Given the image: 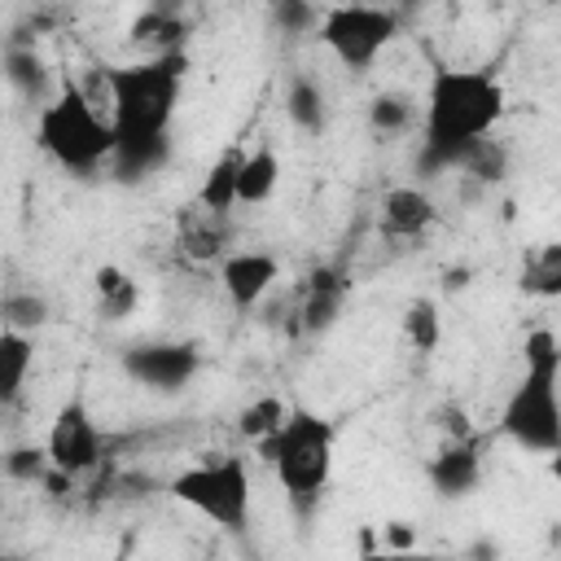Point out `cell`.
<instances>
[{"instance_id": "cell-3", "label": "cell", "mask_w": 561, "mask_h": 561, "mask_svg": "<svg viewBox=\"0 0 561 561\" xmlns=\"http://www.w3.org/2000/svg\"><path fill=\"white\" fill-rule=\"evenodd\" d=\"M500 434L526 451H561V342L530 329L522 342V377L500 412Z\"/></svg>"}, {"instance_id": "cell-18", "label": "cell", "mask_w": 561, "mask_h": 561, "mask_svg": "<svg viewBox=\"0 0 561 561\" xmlns=\"http://www.w3.org/2000/svg\"><path fill=\"white\" fill-rule=\"evenodd\" d=\"M276 180H280V158L267 145L250 149L237 175V206H263L276 193Z\"/></svg>"}, {"instance_id": "cell-20", "label": "cell", "mask_w": 561, "mask_h": 561, "mask_svg": "<svg viewBox=\"0 0 561 561\" xmlns=\"http://www.w3.org/2000/svg\"><path fill=\"white\" fill-rule=\"evenodd\" d=\"M285 114L294 118L298 131H311L320 136L324 123H329V101H324V88L311 79V75H294L289 88H285Z\"/></svg>"}, {"instance_id": "cell-23", "label": "cell", "mask_w": 561, "mask_h": 561, "mask_svg": "<svg viewBox=\"0 0 561 561\" xmlns=\"http://www.w3.org/2000/svg\"><path fill=\"white\" fill-rule=\"evenodd\" d=\"M403 337L421 355L438 351V342H443V316H438V302L434 298H412L403 307Z\"/></svg>"}, {"instance_id": "cell-25", "label": "cell", "mask_w": 561, "mask_h": 561, "mask_svg": "<svg viewBox=\"0 0 561 561\" xmlns=\"http://www.w3.org/2000/svg\"><path fill=\"white\" fill-rule=\"evenodd\" d=\"M412 118H416V105H412V96H403V92H377V96L368 101V127H373L377 136H399V131L412 127Z\"/></svg>"}, {"instance_id": "cell-15", "label": "cell", "mask_w": 561, "mask_h": 561, "mask_svg": "<svg viewBox=\"0 0 561 561\" xmlns=\"http://www.w3.org/2000/svg\"><path fill=\"white\" fill-rule=\"evenodd\" d=\"M131 44L149 48V57H167V53H184L188 44V22L184 13H175L171 4H149L140 9V18L127 26Z\"/></svg>"}, {"instance_id": "cell-19", "label": "cell", "mask_w": 561, "mask_h": 561, "mask_svg": "<svg viewBox=\"0 0 561 561\" xmlns=\"http://www.w3.org/2000/svg\"><path fill=\"white\" fill-rule=\"evenodd\" d=\"M92 285H96V316L101 320H127L140 307V285L123 267H114V263L96 267Z\"/></svg>"}, {"instance_id": "cell-1", "label": "cell", "mask_w": 561, "mask_h": 561, "mask_svg": "<svg viewBox=\"0 0 561 561\" xmlns=\"http://www.w3.org/2000/svg\"><path fill=\"white\" fill-rule=\"evenodd\" d=\"M500 118H504V88L491 70L434 66L430 88H425L416 171L443 175L460 167L482 140H491Z\"/></svg>"}, {"instance_id": "cell-26", "label": "cell", "mask_w": 561, "mask_h": 561, "mask_svg": "<svg viewBox=\"0 0 561 561\" xmlns=\"http://www.w3.org/2000/svg\"><path fill=\"white\" fill-rule=\"evenodd\" d=\"M48 469H53V460H48V447H39V443H13L4 451V478L9 482H44Z\"/></svg>"}, {"instance_id": "cell-29", "label": "cell", "mask_w": 561, "mask_h": 561, "mask_svg": "<svg viewBox=\"0 0 561 561\" xmlns=\"http://www.w3.org/2000/svg\"><path fill=\"white\" fill-rule=\"evenodd\" d=\"M272 18H276V26L285 35H307V31H320V22H324V13L311 9V4H302V0H280L272 9Z\"/></svg>"}, {"instance_id": "cell-33", "label": "cell", "mask_w": 561, "mask_h": 561, "mask_svg": "<svg viewBox=\"0 0 561 561\" xmlns=\"http://www.w3.org/2000/svg\"><path fill=\"white\" fill-rule=\"evenodd\" d=\"M548 473L561 482V451H552V456H548Z\"/></svg>"}, {"instance_id": "cell-30", "label": "cell", "mask_w": 561, "mask_h": 561, "mask_svg": "<svg viewBox=\"0 0 561 561\" xmlns=\"http://www.w3.org/2000/svg\"><path fill=\"white\" fill-rule=\"evenodd\" d=\"M381 548L386 552H412L416 548V530L408 522H386L381 526Z\"/></svg>"}, {"instance_id": "cell-22", "label": "cell", "mask_w": 561, "mask_h": 561, "mask_svg": "<svg viewBox=\"0 0 561 561\" xmlns=\"http://www.w3.org/2000/svg\"><path fill=\"white\" fill-rule=\"evenodd\" d=\"M0 364H4L0 399H4V403H18V394H22V386H26V373H31V364H35V346H31V337L4 329V333H0Z\"/></svg>"}, {"instance_id": "cell-24", "label": "cell", "mask_w": 561, "mask_h": 561, "mask_svg": "<svg viewBox=\"0 0 561 561\" xmlns=\"http://www.w3.org/2000/svg\"><path fill=\"white\" fill-rule=\"evenodd\" d=\"M0 316H4V329H13V333H35V329L48 324V298L35 294V289H4Z\"/></svg>"}, {"instance_id": "cell-32", "label": "cell", "mask_w": 561, "mask_h": 561, "mask_svg": "<svg viewBox=\"0 0 561 561\" xmlns=\"http://www.w3.org/2000/svg\"><path fill=\"white\" fill-rule=\"evenodd\" d=\"M443 285H447V289H465V285H469V267H451V272L443 276Z\"/></svg>"}, {"instance_id": "cell-8", "label": "cell", "mask_w": 561, "mask_h": 561, "mask_svg": "<svg viewBox=\"0 0 561 561\" xmlns=\"http://www.w3.org/2000/svg\"><path fill=\"white\" fill-rule=\"evenodd\" d=\"M44 447H48L53 469L70 473L75 482L88 478V473L105 460V438H101V430H96V421H92V412H88V403H83L79 394L57 408Z\"/></svg>"}, {"instance_id": "cell-14", "label": "cell", "mask_w": 561, "mask_h": 561, "mask_svg": "<svg viewBox=\"0 0 561 561\" xmlns=\"http://www.w3.org/2000/svg\"><path fill=\"white\" fill-rule=\"evenodd\" d=\"M0 66H4V79H9V88L22 96V101H31V105H48L61 88H53V70H48V61L35 53V48H22V44H4V53H0Z\"/></svg>"}, {"instance_id": "cell-28", "label": "cell", "mask_w": 561, "mask_h": 561, "mask_svg": "<svg viewBox=\"0 0 561 561\" xmlns=\"http://www.w3.org/2000/svg\"><path fill=\"white\" fill-rule=\"evenodd\" d=\"M460 171H469L473 180L495 184V180H504V171H508V153H504V145H500V140H482V145L460 162Z\"/></svg>"}, {"instance_id": "cell-12", "label": "cell", "mask_w": 561, "mask_h": 561, "mask_svg": "<svg viewBox=\"0 0 561 561\" xmlns=\"http://www.w3.org/2000/svg\"><path fill=\"white\" fill-rule=\"evenodd\" d=\"M425 478H430L434 495H443V500H465V495H473V491H478V482H482L478 438L438 447V451L430 456V465H425Z\"/></svg>"}, {"instance_id": "cell-34", "label": "cell", "mask_w": 561, "mask_h": 561, "mask_svg": "<svg viewBox=\"0 0 561 561\" xmlns=\"http://www.w3.org/2000/svg\"><path fill=\"white\" fill-rule=\"evenodd\" d=\"M4 561H18V557H4Z\"/></svg>"}, {"instance_id": "cell-10", "label": "cell", "mask_w": 561, "mask_h": 561, "mask_svg": "<svg viewBox=\"0 0 561 561\" xmlns=\"http://www.w3.org/2000/svg\"><path fill=\"white\" fill-rule=\"evenodd\" d=\"M276 276H280V263H276V254H267V250H237V254H228L224 267H219V285H224V294H228V302H232L237 311L259 307L263 294L276 285Z\"/></svg>"}, {"instance_id": "cell-4", "label": "cell", "mask_w": 561, "mask_h": 561, "mask_svg": "<svg viewBox=\"0 0 561 561\" xmlns=\"http://www.w3.org/2000/svg\"><path fill=\"white\" fill-rule=\"evenodd\" d=\"M333 443H337V430L329 416L311 412V408H294L289 421L259 443V456L276 469L289 504L298 517H311L320 495L329 491V478H333Z\"/></svg>"}, {"instance_id": "cell-27", "label": "cell", "mask_w": 561, "mask_h": 561, "mask_svg": "<svg viewBox=\"0 0 561 561\" xmlns=\"http://www.w3.org/2000/svg\"><path fill=\"white\" fill-rule=\"evenodd\" d=\"M522 289L539 294V298H561V250H543L526 272H522Z\"/></svg>"}, {"instance_id": "cell-2", "label": "cell", "mask_w": 561, "mask_h": 561, "mask_svg": "<svg viewBox=\"0 0 561 561\" xmlns=\"http://www.w3.org/2000/svg\"><path fill=\"white\" fill-rule=\"evenodd\" d=\"M184 66H188L184 53L105 66V83H110V123H114L118 149L167 145V127H171V118H175L180 88H184ZM118 149H114V153H118Z\"/></svg>"}, {"instance_id": "cell-16", "label": "cell", "mask_w": 561, "mask_h": 561, "mask_svg": "<svg viewBox=\"0 0 561 561\" xmlns=\"http://www.w3.org/2000/svg\"><path fill=\"white\" fill-rule=\"evenodd\" d=\"M228 237H232L228 219H224V215L202 210L197 202H193V206L180 215V250H184L188 259H197V263L228 259Z\"/></svg>"}, {"instance_id": "cell-9", "label": "cell", "mask_w": 561, "mask_h": 561, "mask_svg": "<svg viewBox=\"0 0 561 561\" xmlns=\"http://www.w3.org/2000/svg\"><path fill=\"white\" fill-rule=\"evenodd\" d=\"M118 364L136 386L171 394V390H184L202 373V351L193 342H136L123 351Z\"/></svg>"}, {"instance_id": "cell-13", "label": "cell", "mask_w": 561, "mask_h": 561, "mask_svg": "<svg viewBox=\"0 0 561 561\" xmlns=\"http://www.w3.org/2000/svg\"><path fill=\"white\" fill-rule=\"evenodd\" d=\"M434 219H438L434 197L421 193V188H412V184L390 188V193L381 197V232H386V237L412 241V237H421L425 228H434Z\"/></svg>"}, {"instance_id": "cell-6", "label": "cell", "mask_w": 561, "mask_h": 561, "mask_svg": "<svg viewBox=\"0 0 561 561\" xmlns=\"http://www.w3.org/2000/svg\"><path fill=\"white\" fill-rule=\"evenodd\" d=\"M167 491L193 513L210 517L228 535H245L250 526V465L241 456H215L180 469Z\"/></svg>"}, {"instance_id": "cell-17", "label": "cell", "mask_w": 561, "mask_h": 561, "mask_svg": "<svg viewBox=\"0 0 561 561\" xmlns=\"http://www.w3.org/2000/svg\"><path fill=\"white\" fill-rule=\"evenodd\" d=\"M241 162H245V153L241 149H224L215 162H210V171H206V180H202V188H197V206L202 210H210V215H232V206H237V175H241Z\"/></svg>"}, {"instance_id": "cell-31", "label": "cell", "mask_w": 561, "mask_h": 561, "mask_svg": "<svg viewBox=\"0 0 561 561\" xmlns=\"http://www.w3.org/2000/svg\"><path fill=\"white\" fill-rule=\"evenodd\" d=\"M359 561H425L416 552H386V548H373V552H359Z\"/></svg>"}, {"instance_id": "cell-5", "label": "cell", "mask_w": 561, "mask_h": 561, "mask_svg": "<svg viewBox=\"0 0 561 561\" xmlns=\"http://www.w3.org/2000/svg\"><path fill=\"white\" fill-rule=\"evenodd\" d=\"M35 145L70 175H96L114 162L118 136L110 114H101L79 83H61V92L35 114Z\"/></svg>"}, {"instance_id": "cell-11", "label": "cell", "mask_w": 561, "mask_h": 561, "mask_svg": "<svg viewBox=\"0 0 561 561\" xmlns=\"http://www.w3.org/2000/svg\"><path fill=\"white\" fill-rule=\"evenodd\" d=\"M346 298H351L346 272H342L337 263H320V267L307 276V285H302V302H298V324H302V333H329V329L337 324Z\"/></svg>"}, {"instance_id": "cell-7", "label": "cell", "mask_w": 561, "mask_h": 561, "mask_svg": "<svg viewBox=\"0 0 561 561\" xmlns=\"http://www.w3.org/2000/svg\"><path fill=\"white\" fill-rule=\"evenodd\" d=\"M316 35L346 70H368L381 57V48L399 35V13L377 4H337V9H324V22Z\"/></svg>"}, {"instance_id": "cell-21", "label": "cell", "mask_w": 561, "mask_h": 561, "mask_svg": "<svg viewBox=\"0 0 561 561\" xmlns=\"http://www.w3.org/2000/svg\"><path fill=\"white\" fill-rule=\"evenodd\" d=\"M289 403L280 399V394H259V399H250L245 408H241V416H237V434L241 438H250L254 447L263 443V438H272L285 421H289Z\"/></svg>"}]
</instances>
